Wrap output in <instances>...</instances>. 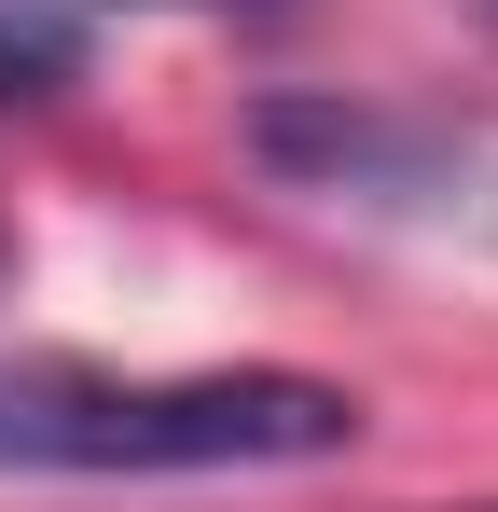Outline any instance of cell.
Wrapping results in <instances>:
<instances>
[{
    "instance_id": "6da1fadb",
    "label": "cell",
    "mask_w": 498,
    "mask_h": 512,
    "mask_svg": "<svg viewBox=\"0 0 498 512\" xmlns=\"http://www.w3.org/2000/svg\"><path fill=\"white\" fill-rule=\"evenodd\" d=\"M360 443V388L249 360V374H83L28 360L0 374V457L14 471H305Z\"/></svg>"
},
{
    "instance_id": "7a4b0ae2",
    "label": "cell",
    "mask_w": 498,
    "mask_h": 512,
    "mask_svg": "<svg viewBox=\"0 0 498 512\" xmlns=\"http://www.w3.org/2000/svg\"><path fill=\"white\" fill-rule=\"evenodd\" d=\"M249 139H263L277 167H332V180H402V167H429V153H443V139H415V125L319 111V97H263V111H249Z\"/></svg>"
},
{
    "instance_id": "3957f363",
    "label": "cell",
    "mask_w": 498,
    "mask_h": 512,
    "mask_svg": "<svg viewBox=\"0 0 498 512\" xmlns=\"http://www.w3.org/2000/svg\"><path fill=\"white\" fill-rule=\"evenodd\" d=\"M83 84V14L70 0H0V111H42Z\"/></svg>"
},
{
    "instance_id": "277c9868",
    "label": "cell",
    "mask_w": 498,
    "mask_h": 512,
    "mask_svg": "<svg viewBox=\"0 0 498 512\" xmlns=\"http://www.w3.org/2000/svg\"><path fill=\"white\" fill-rule=\"evenodd\" d=\"M70 14H97V0H70ZM180 14H291V0H180Z\"/></svg>"
},
{
    "instance_id": "5b68a950",
    "label": "cell",
    "mask_w": 498,
    "mask_h": 512,
    "mask_svg": "<svg viewBox=\"0 0 498 512\" xmlns=\"http://www.w3.org/2000/svg\"><path fill=\"white\" fill-rule=\"evenodd\" d=\"M471 14H485V28H498V0H471Z\"/></svg>"
}]
</instances>
